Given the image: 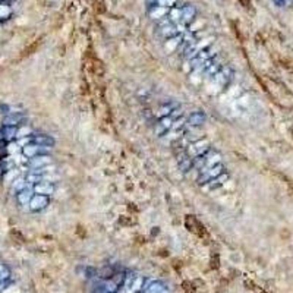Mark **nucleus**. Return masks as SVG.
I'll use <instances>...</instances> for the list:
<instances>
[{
	"label": "nucleus",
	"mask_w": 293,
	"mask_h": 293,
	"mask_svg": "<svg viewBox=\"0 0 293 293\" xmlns=\"http://www.w3.org/2000/svg\"><path fill=\"white\" fill-rule=\"evenodd\" d=\"M224 171H226V167H224V164H223V163L214 164V166H211V167L205 169V170L201 171V173L198 174V177H196V183H198L199 186H204L207 182H210L211 179H214V177H217V176H220V174H223Z\"/></svg>",
	"instance_id": "obj_1"
},
{
	"label": "nucleus",
	"mask_w": 293,
	"mask_h": 293,
	"mask_svg": "<svg viewBox=\"0 0 293 293\" xmlns=\"http://www.w3.org/2000/svg\"><path fill=\"white\" fill-rule=\"evenodd\" d=\"M51 149L53 148H49V146H43L35 144V143H28L25 146H21V152L24 155L25 158H34L37 155H50L51 154Z\"/></svg>",
	"instance_id": "obj_2"
},
{
	"label": "nucleus",
	"mask_w": 293,
	"mask_h": 293,
	"mask_svg": "<svg viewBox=\"0 0 293 293\" xmlns=\"http://www.w3.org/2000/svg\"><path fill=\"white\" fill-rule=\"evenodd\" d=\"M26 121H28V118H26V115H25L24 112H9L7 115L3 116L1 126H15V128H19V126H24Z\"/></svg>",
	"instance_id": "obj_3"
},
{
	"label": "nucleus",
	"mask_w": 293,
	"mask_h": 293,
	"mask_svg": "<svg viewBox=\"0 0 293 293\" xmlns=\"http://www.w3.org/2000/svg\"><path fill=\"white\" fill-rule=\"evenodd\" d=\"M51 202V196L40 195V194H34L29 204H28V210L31 213H40L43 210H46Z\"/></svg>",
	"instance_id": "obj_4"
},
{
	"label": "nucleus",
	"mask_w": 293,
	"mask_h": 293,
	"mask_svg": "<svg viewBox=\"0 0 293 293\" xmlns=\"http://www.w3.org/2000/svg\"><path fill=\"white\" fill-rule=\"evenodd\" d=\"M210 148H211V144H210L207 140L201 138V140H198V141H195V143L188 144V146H186V151H188V154H189L192 158H195V157H201V155H204V154H205Z\"/></svg>",
	"instance_id": "obj_5"
},
{
	"label": "nucleus",
	"mask_w": 293,
	"mask_h": 293,
	"mask_svg": "<svg viewBox=\"0 0 293 293\" xmlns=\"http://www.w3.org/2000/svg\"><path fill=\"white\" fill-rule=\"evenodd\" d=\"M196 18V7L194 4H183L180 6V22L185 28H188L189 25L195 21Z\"/></svg>",
	"instance_id": "obj_6"
},
{
	"label": "nucleus",
	"mask_w": 293,
	"mask_h": 293,
	"mask_svg": "<svg viewBox=\"0 0 293 293\" xmlns=\"http://www.w3.org/2000/svg\"><path fill=\"white\" fill-rule=\"evenodd\" d=\"M32 191H34V194L51 196L56 192V185L53 182H49V180H41V182L32 185Z\"/></svg>",
	"instance_id": "obj_7"
},
{
	"label": "nucleus",
	"mask_w": 293,
	"mask_h": 293,
	"mask_svg": "<svg viewBox=\"0 0 293 293\" xmlns=\"http://www.w3.org/2000/svg\"><path fill=\"white\" fill-rule=\"evenodd\" d=\"M28 166H29V170L49 167V166H53V158H51V155H37V157L28 160Z\"/></svg>",
	"instance_id": "obj_8"
},
{
	"label": "nucleus",
	"mask_w": 293,
	"mask_h": 293,
	"mask_svg": "<svg viewBox=\"0 0 293 293\" xmlns=\"http://www.w3.org/2000/svg\"><path fill=\"white\" fill-rule=\"evenodd\" d=\"M213 79L217 84H220L221 87H227L232 82V79H233V71L229 66H221V69H220L217 75Z\"/></svg>",
	"instance_id": "obj_9"
},
{
	"label": "nucleus",
	"mask_w": 293,
	"mask_h": 293,
	"mask_svg": "<svg viewBox=\"0 0 293 293\" xmlns=\"http://www.w3.org/2000/svg\"><path fill=\"white\" fill-rule=\"evenodd\" d=\"M207 123V115L204 112H192L186 118V126L189 128H201Z\"/></svg>",
	"instance_id": "obj_10"
},
{
	"label": "nucleus",
	"mask_w": 293,
	"mask_h": 293,
	"mask_svg": "<svg viewBox=\"0 0 293 293\" xmlns=\"http://www.w3.org/2000/svg\"><path fill=\"white\" fill-rule=\"evenodd\" d=\"M204 157V161H205V167H204V170L205 169H208V167H211V166H214V164H219L221 163V154H220L217 149H214L213 146L202 155ZM201 170V171H204ZM199 171V173H201Z\"/></svg>",
	"instance_id": "obj_11"
},
{
	"label": "nucleus",
	"mask_w": 293,
	"mask_h": 293,
	"mask_svg": "<svg viewBox=\"0 0 293 293\" xmlns=\"http://www.w3.org/2000/svg\"><path fill=\"white\" fill-rule=\"evenodd\" d=\"M18 138V128L15 126H1L0 128V141H4L7 144L16 141Z\"/></svg>",
	"instance_id": "obj_12"
},
{
	"label": "nucleus",
	"mask_w": 293,
	"mask_h": 293,
	"mask_svg": "<svg viewBox=\"0 0 293 293\" xmlns=\"http://www.w3.org/2000/svg\"><path fill=\"white\" fill-rule=\"evenodd\" d=\"M31 143H35L38 146H49V148H54V146H56V140L49 134H32L31 135Z\"/></svg>",
	"instance_id": "obj_13"
},
{
	"label": "nucleus",
	"mask_w": 293,
	"mask_h": 293,
	"mask_svg": "<svg viewBox=\"0 0 293 293\" xmlns=\"http://www.w3.org/2000/svg\"><path fill=\"white\" fill-rule=\"evenodd\" d=\"M229 179V173L227 171H224L223 174H220L217 177H214V179H211L210 182H207L204 186H201L204 191H216V189H219L221 188L224 183H226V180Z\"/></svg>",
	"instance_id": "obj_14"
},
{
	"label": "nucleus",
	"mask_w": 293,
	"mask_h": 293,
	"mask_svg": "<svg viewBox=\"0 0 293 293\" xmlns=\"http://www.w3.org/2000/svg\"><path fill=\"white\" fill-rule=\"evenodd\" d=\"M169 13V9L163 7V6H148V10H146V15L152 19V21H161L163 18H166Z\"/></svg>",
	"instance_id": "obj_15"
},
{
	"label": "nucleus",
	"mask_w": 293,
	"mask_h": 293,
	"mask_svg": "<svg viewBox=\"0 0 293 293\" xmlns=\"http://www.w3.org/2000/svg\"><path fill=\"white\" fill-rule=\"evenodd\" d=\"M177 107H180V104H179L177 101H174V100H169V101L163 103V104L158 107V110H157L155 116H157L158 119L166 118V116H170L171 112H173L174 109H177Z\"/></svg>",
	"instance_id": "obj_16"
},
{
	"label": "nucleus",
	"mask_w": 293,
	"mask_h": 293,
	"mask_svg": "<svg viewBox=\"0 0 293 293\" xmlns=\"http://www.w3.org/2000/svg\"><path fill=\"white\" fill-rule=\"evenodd\" d=\"M32 195H34V191H32V186H29V188H26L24 191L18 192V194L15 195V198H16L18 205H21V207H28V204H29Z\"/></svg>",
	"instance_id": "obj_17"
},
{
	"label": "nucleus",
	"mask_w": 293,
	"mask_h": 293,
	"mask_svg": "<svg viewBox=\"0 0 293 293\" xmlns=\"http://www.w3.org/2000/svg\"><path fill=\"white\" fill-rule=\"evenodd\" d=\"M13 16V7L9 1L1 0L0 1V22H6Z\"/></svg>",
	"instance_id": "obj_18"
},
{
	"label": "nucleus",
	"mask_w": 293,
	"mask_h": 293,
	"mask_svg": "<svg viewBox=\"0 0 293 293\" xmlns=\"http://www.w3.org/2000/svg\"><path fill=\"white\" fill-rule=\"evenodd\" d=\"M29 186H31V185L26 182V179H25V177H18V179H15V180L12 182L10 191H12V194H13V195H16L18 192L24 191V189L29 188Z\"/></svg>",
	"instance_id": "obj_19"
},
{
	"label": "nucleus",
	"mask_w": 293,
	"mask_h": 293,
	"mask_svg": "<svg viewBox=\"0 0 293 293\" xmlns=\"http://www.w3.org/2000/svg\"><path fill=\"white\" fill-rule=\"evenodd\" d=\"M179 1L180 0H146L148 6H154L155 4V6H163L166 9H171L174 6H177Z\"/></svg>",
	"instance_id": "obj_20"
},
{
	"label": "nucleus",
	"mask_w": 293,
	"mask_h": 293,
	"mask_svg": "<svg viewBox=\"0 0 293 293\" xmlns=\"http://www.w3.org/2000/svg\"><path fill=\"white\" fill-rule=\"evenodd\" d=\"M152 129H154V134H155L157 137H160V138H163V137H166V135L169 134V129H167V128H164V126L158 122V121L152 125Z\"/></svg>",
	"instance_id": "obj_21"
},
{
	"label": "nucleus",
	"mask_w": 293,
	"mask_h": 293,
	"mask_svg": "<svg viewBox=\"0 0 293 293\" xmlns=\"http://www.w3.org/2000/svg\"><path fill=\"white\" fill-rule=\"evenodd\" d=\"M169 118H170L173 122H174V121H177V119H180V118H183V110H182V107L174 109V110L170 113V116H169Z\"/></svg>",
	"instance_id": "obj_22"
},
{
	"label": "nucleus",
	"mask_w": 293,
	"mask_h": 293,
	"mask_svg": "<svg viewBox=\"0 0 293 293\" xmlns=\"http://www.w3.org/2000/svg\"><path fill=\"white\" fill-rule=\"evenodd\" d=\"M7 143H4V141H0V158L1 157H4V155H9V152H7Z\"/></svg>",
	"instance_id": "obj_23"
},
{
	"label": "nucleus",
	"mask_w": 293,
	"mask_h": 293,
	"mask_svg": "<svg viewBox=\"0 0 293 293\" xmlns=\"http://www.w3.org/2000/svg\"><path fill=\"white\" fill-rule=\"evenodd\" d=\"M4 1H9V3H10V1H13V0H4Z\"/></svg>",
	"instance_id": "obj_24"
},
{
	"label": "nucleus",
	"mask_w": 293,
	"mask_h": 293,
	"mask_svg": "<svg viewBox=\"0 0 293 293\" xmlns=\"http://www.w3.org/2000/svg\"><path fill=\"white\" fill-rule=\"evenodd\" d=\"M0 1H1V0H0Z\"/></svg>",
	"instance_id": "obj_25"
}]
</instances>
